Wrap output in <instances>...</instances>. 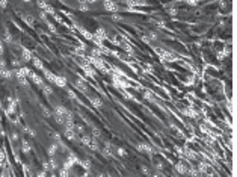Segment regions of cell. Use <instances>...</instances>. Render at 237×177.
Segmentation results:
<instances>
[{
  "label": "cell",
  "instance_id": "cell-25",
  "mask_svg": "<svg viewBox=\"0 0 237 177\" xmlns=\"http://www.w3.org/2000/svg\"><path fill=\"white\" fill-rule=\"evenodd\" d=\"M9 138H11V142H17V141L20 139V138H18V133H17V132L11 133V136H9Z\"/></svg>",
  "mask_w": 237,
  "mask_h": 177
},
{
  "label": "cell",
  "instance_id": "cell-9",
  "mask_svg": "<svg viewBox=\"0 0 237 177\" xmlns=\"http://www.w3.org/2000/svg\"><path fill=\"white\" fill-rule=\"evenodd\" d=\"M104 8H106L107 11H110V12L118 11V5L113 2V0H104Z\"/></svg>",
  "mask_w": 237,
  "mask_h": 177
},
{
  "label": "cell",
  "instance_id": "cell-5",
  "mask_svg": "<svg viewBox=\"0 0 237 177\" xmlns=\"http://www.w3.org/2000/svg\"><path fill=\"white\" fill-rule=\"evenodd\" d=\"M33 59V55H32V52L29 50V49H21V61L23 62H30Z\"/></svg>",
  "mask_w": 237,
  "mask_h": 177
},
{
  "label": "cell",
  "instance_id": "cell-17",
  "mask_svg": "<svg viewBox=\"0 0 237 177\" xmlns=\"http://www.w3.org/2000/svg\"><path fill=\"white\" fill-rule=\"evenodd\" d=\"M21 18H23V21H26V24L27 26H33V17H30V15H27V14H24V15H21Z\"/></svg>",
  "mask_w": 237,
  "mask_h": 177
},
{
  "label": "cell",
  "instance_id": "cell-33",
  "mask_svg": "<svg viewBox=\"0 0 237 177\" xmlns=\"http://www.w3.org/2000/svg\"><path fill=\"white\" fill-rule=\"evenodd\" d=\"M77 2H79V3H82V2H85V0H77Z\"/></svg>",
  "mask_w": 237,
  "mask_h": 177
},
{
  "label": "cell",
  "instance_id": "cell-32",
  "mask_svg": "<svg viewBox=\"0 0 237 177\" xmlns=\"http://www.w3.org/2000/svg\"><path fill=\"white\" fill-rule=\"evenodd\" d=\"M21 2H24V3H29V2H32V0H21Z\"/></svg>",
  "mask_w": 237,
  "mask_h": 177
},
{
  "label": "cell",
  "instance_id": "cell-23",
  "mask_svg": "<svg viewBox=\"0 0 237 177\" xmlns=\"http://www.w3.org/2000/svg\"><path fill=\"white\" fill-rule=\"evenodd\" d=\"M8 3H9V0H0V9H6V6H8Z\"/></svg>",
  "mask_w": 237,
  "mask_h": 177
},
{
  "label": "cell",
  "instance_id": "cell-30",
  "mask_svg": "<svg viewBox=\"0 0 237 177\" xmlns=\"http://www.w3.org/2000/svg\"><path fill=\"white\" fill-rule=\"evenodd\" d=\"M6 67V61L3 58H0V68H5Z\"/></svg>",
  "mask_w": 237,
  "mask_h": 177
},
{
  "label": "cell",
  "instance_id": "cell-2",
  "mask_svg": "<svg viewBox=\"0 0 237 177\" xmlns=\"http://www.w3.org/2000/svg\"><path fill=\"white\" fill-rule=\"evenodd\" d=\"M74 86L77 88V90L80 91V93H83V94H88V85H86V82L82 79V77H79V79H76V82H74Z\"/></svg>",
  "mask_w": 237,
  "mask_h": 177
},
{
  "label": "cell",
  "instance_id": "cell-13",
  "mask_svg": "<svg viewBox=\"0 0 237 177\" xmlns=\"http://www.w3.org/2000/svg\"><path fill=\"white\" fill-rule=\"evenodd\" d=\"M32 64H33V67H35L36 70H39V71H42V70L45 68L44 64H42V61L38 59V58H35V56H33V59H32Z\"/></svg>",
  "mask_w": 237,
  "mask_h": 177
},
{
  "label": "cell",
  "instance_id": "cell-15",
  "mask_svg": "<svg viewBox=\"0 0 237 177\" xmlns=\"http://www.w3.org/2000/svg\"><path fill=\"white\" fill-rule=\"evenodd\" d=\"M3 43H6V44H12V41H14V38H12V33L9 32V30H5V33H3Z\"/></svg>",
  "mask_w": 237,
  "mask_h": 177
},
{
  "label": "cell",
  "instance_id": "cell-11",
  "mask_svg": "<svg viewBox=\"0 0 237 177\" xmlns=\"http://www.w3.org/2000/svg\"><path fill=\"white\" fill-rule=\"evenodd\" d=\"M89 102H91V103H92V106H94V108H97V109H100V108L103 106V102H101V99H100V97L91 96V97H89Z\"/></svg>",
  "mask_w": 237,
  "mask_h": 177
},
{
  "label": "cell",
  "instance_id": "cell-6",
  "mask_svg": "<svg viewBox=\"0 0 237 177\" xmlns=\"http://www.w3.org/2000/svg\"><path fill=\"white\" fill-rule=\"evenodd\" d=\"M53 85H56V86H59V88H67V79H65L64 76L56 74V77H55V83H53Z\"/></svg>",
  "mask_w": 237,
  "mask_h": 177
},
{
  "label": "cell",
  "instance_id": "cell-21",
  "mask_svg": "<svg viewBox=\"0 0 237 177\" xmlns=\"http://www.w3.org/2000/svg\"><path fill=\"white\" fill-rule=\"evenodd\" d=\"M21 62H23L21 59H17V58H14V59H12V67H15V68H20V67H21Z\"/></svg>",
  "mask_w": 237,
  "mask_h": 177
},
{
  "label": "cell",
  "instance_id": "cell-18",
  "mask_svg": "<svg viewBox=\"0 0 237 177\" xmlns=\"http://www.w3.org/2000/svg\"><path fill=\"white\" fill-rule=\"evenodd\" d=\"M41 90H42V93H44L45 96H51V94H53L51 86H50V85H47V83H44V86L41 88Z\"/></svg>",
  "mask_w": 237,
  "mask_h": 177
},
{
  "label": "cell",
  "instance_id": "cell-8",
  "mask_svg": "<svg viewBox=\"0 0 237 177\" xmlns=\"http://www.w3.org/2000/svg\"><path fill=\"white\" fill-rule=\"evenodd\" d=\"M58 151H59V145H58V142L55 141V142H51V144L48 145V148H47V154L51 157V156H56Z\"/></svg>",
  "mask_w": 237,
  "mask_h": 177
},
{
  "label": "cell",
  "instance_id": "cell-4",
  "mask_svg": "<svg viewBox=\"0 0 237 177\" xmlns=\"http://www.w3.org/2000/svg\"><path fill=\"white\" fill-rule=\"evenodd\" d=\"M0 77H2V79H5V80H9V79H12V77H14V70H11V68H8V67H5V68H0Z\"/></svg>",
  "mask_w": 237,
  "mask_h": 177
},
{
  "label": "cell",
  "instance_id": "cell-31",
  "mask_svg": "<svg viewBox=\"0 0 237 177\" xmlns=\"http://www.w3.org/2000/svg\"><path fill=\"white\" fill-rule=\"evenodd\" d=\"M85 2H86V3H95L97 0H85Z\"/></svg>",
  "mask_w": 237,
  "mask_h": 177
},
{
  "label": "cell",
  "instance_id": "cell-10",
  "mask_svg": "<svg viewBox=\"0 0 237 177\" xmlns=\"http://www.w3.org/2000/svg\"><path fill=\"white\" fill-rule=\"evenodd\" d=\"M68 111H70V109H68V108H65L64 105H56V106H55V114H58V115L65 117Z\"/></svg>",
  "mask_w": 237,
  "mask_h": 177
},
{
  "label": "cell",
  "instance_id": "cell-20",
  "mask_svg": "<svg viewBox=\"0 0 237 177\" xmlns=\"http://www.w3.org/2000/svg\"><path fill=\"white\" fill-rule=\"evenodd\" d=\"M23 132H24V133H27L30 138H35V136H36V135H35V132H33V129H30L29 126H24V127H23Z\"/></svg>",
  "mask_w": 237,
  "mask_h": 177
},
{
  "label": "cell",
  "instance_id": "cell-16",
  "mask_svg": "<svg viewBox=\"0 0 237 177\" xmlns=\"http://www.w3.org/2000/svg\"><path fill=\"white\" fill-rule=\"evenodd\" d=\"M15 77H17V80L21 86H29V79L26 76H15Z\"/></svg>",
  "mask_w": 237,
  "mask_h": 177
},
{
  "label": "cell",
  "instance_id": "cell-19",
  "mask_svg": "<svg viewBox=\"0 0 237 177\" xmlns=\"http://www.w3.org/2000/svg\"><path fill=\"white\" fill-rule=\"evenodd\" d=\"M79 165H82V168H85L86 171H89V169H91V162H89V159H85V160H82V159H80Z\"/></svg>",
  "mask_w": 237,
  "mask_h": 177
},
{
  "label": "cell",
  "instance_id": "cell-7",
  "mask_svg": "<svg viewBox=\"0 0 237 177\" xmlns=\"http://www.w3.org/2000/svg\"><path fill=\"white\" fill-rule=\"evenodd\" d=\"M21 151H23L24 154H27V153L32 151V145H30V142H29L26 138H21Z\"/></svg>",
  "mask_w": 237,
  "mask_h": 177
},
{
  "label": "cell",
  "instance_id": "cell-12",
  "mask_svg": "<svg viewBox=\"0 0 237 177\" xmlns=\"http://www.w3.org/2000/svg\"><path fill=\"white\" fill-rule=\"evenodd\" d=\"M47 163H48V166H50V171H56V169L59 168V163H58V160L55 159V156H51V157L47 160Z\"/></svg>",
  "mask_w": 237,
  "mask_h": 177
},
{
  "label": "cell",
  "instance_id": "cell-24",
  "mask_svg": "<svg viewBox=\"0 0 237 177\" xmlns=\"http://www.w3.org/2000/svg\"><path fill=\"white\" fill-rule=\"evenodd\" d=\"M79 9H80V11H88V9H89V6H88V3H86V2H82V3L79 5Z\"/></svg>",
  "mask_w": 237,
  "mask_h": 177
},
{
  "label": "cell",
  "instance_id": "cell-26",
  "mask_svg": "<svg viewBox=\"0 0 237 177\" xmlns=\"http://www.w3.org/2000/svg\"><path fill=\"white\" fill-rule=\"evenodd\" d=\"M85 52H86V47H77V49H76V53H77V55H85Z\"/></svg>",
  "mask_w": 237,
  "mask_h": 177
},
{
  "label": "cell",
  "instance_id": "cell-3",
  "mask_svg": "<svg viewBox=\"0 0 237 177\" xmlns=\"http://www.w3.org/2000/svg\"><path fill=\"white\" fill-rule=\"evenodd\" d=\"M29 79H30V80H32V82H33V83H35L38 88H39V90H41V88L44 86V83H45V82H44V79H42L39 74H36L35 71L30 74V77H29Z\"/></svg>",
  "mask_w": 237,
  "mask_h": 177
},
{
  "label": "cell",
  "instance_id": "cell-27",
  "mask_svg": "<svg viewBox=\"0 0 237 177\" xmlns=\"http://www.w3.org/2000/svg\"><path fill=\"white\" fill-rule=\"evenodd\" d=\"M116 153L120 154V156H126V154H127V153L124 151V148H121V147H118V148H116Z\"/></svg>",
  "mask_w": 237,
  "mask_h": 177
},
{
  "label": "cell",
  "instance_id": "cell-22",
  "mask_svg": "<svg viewBox=\"0 0 237 177\" xmlns=\"http://www.w3.org/2000/svg\"><path fill=\"white\" fill-rule=\"evenodd\" d=\"M3 53H5V43H3L2 38H0V58L3 56Z\"/></svg>",
  "mask_w": 237,
  "mask_h": 177
},
{
  "label": "cell",
  "instance_id": "cell-14",
  "mask_svg": "<svg viewBox=\"0 0 237 177\" xmlns=\"http://www.w3.org/2000/svg\"><path fill=\"white\" fill-rule=\"evenodd\" d=\"M42 73H44V77L50 82V83H55V77H56V74H53L51 71H48L47 68H44L42 70Z\"/></svg>",
  "mask_w": 237,
  "mask_h": 177
},
{
  "label": "cell",
  "instance_id": "cell-28",
  "mask_svg": "<svg viewBox=\"0 0 237 177\" xmlns=\"http://www.w3.org/2000/svg\"><path fill=\"white\" fill-rule=\"evenodd\" d=\"M67 94H68V97H70L71 100H74V99H76V94H74L71 90H68V91H67Z\"/></svg>",
  "mask_w": 237,
  "mask_h": 177
},
{
  "label": "cell",
  "instance_id": "cell-34",
  "mask_svg": "<svg viewBox=\"0 0 237 177\" xmlns=\"http://www.w3.org/2000/svg\"><path fill=\"white\" fill-rule=\"evenodd\" d=\"M0 121H2V115H0Z\"/></svg>",
  "mask_w": 237,
  "mask_h": 177
},
{
  "label": "cell",
  "instance_id": "cell-29",
  "mask_svg": "<svg viewBox=\"0 0 237 177\" xmlns=\"http://www.w3.org/2000/svg\"><path fill=\"white\" fill-rule=\"evenodd\" d=\"M92 136H94V138H100V130L92 129Z\"/></svg>",
  "mask_w": 237,
  "mask_h": 177
},
{
  "label": "cell",
  "instance_id": "cell-1",
  "mask_svg": "<svg viewBox=\"0 0 237 177\" xmlns=\"http://www.w3.org/2000/svg\"><path fill=\"white\" fill-rule=\"evenodd\" d=\"M64 136H65L70 142H79V141H80L77 132H76L74 129H71V127H65V130H64Z\"/></svg>",
  "mask_w": 237,
  "mask_h": 177
}]
</instances>
